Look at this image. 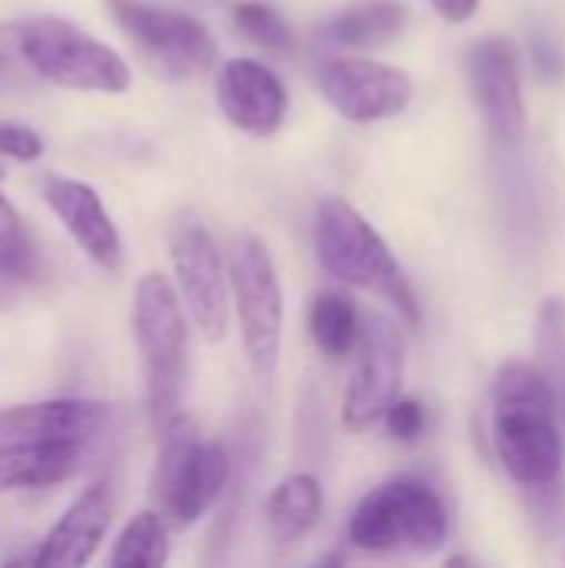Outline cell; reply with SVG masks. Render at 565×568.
I'll return each instance as SVG.
<instances>
[{"label": "cell", "mask_w": 565, "mask_h": 568, "mask_svg": "<svg viewBox=\"0 0 565 568\" xmlns=\"http://www.w3.org/2000/svg\"><path fill=\"white\" fill-rule=\"evenodd\" d=\"M386 429L400 439V443H416L426 429V409L420 399H393L383 413Z\"/></svg>", "instance_id": "obj_25"}, {"label": "cell", "mask_w": 565, "mask_h": 568, "mask_svg": "<svg viewBox=\"0 0 565 568\" xmlns=\"http://www.w3.org/2000/svg\"><path fill=\"white\" fill-rule=\"evenodd\" d=\"M216 103L236 130L250 136H273L286 120L290 93L266 63L236 57L223 63L216 77Z\"/></svg>", "instance_id": "obj_14"}, {"label": "cell", "mask_w": 565, "mask_h": 568, "mask_svg": "<svg viewBox=\"0 0 565 568\" xmlns=\"http://www.w3.org/2000/svg\"><path fill=\"white\" fill-rule=\"evenodd\" d=\"M40 273V260L33 240L23 230L20 213L0 193V276L3 280H33Z\"/></svg>", "instance_id": "obj_22"}, {"label": "cell", "mask_w": 565, "mask_h": 568, "mask_svg": "<svg viewBox=\"0 0 565 568\" xmlns=\"http://www.w3.org/2000/svg\"><path fill=\"white\" fill-rule=\"evenodd\" d=\"M323 516V489L310 473L286 476L266 499V526L276 546H296Z\"/></svg>", "instance_id": "obj_18"}, {"label": "cell", "mask_w": 565, "mask_h": 568, "mask_svg": "<svg viewBox=\"0 0 565 568\" xmlns=\"http://www.w3.org/2000/svg\"><path fill=\"white\" fill-rule=\"evenodd\" d=\"M170 556V542H167V523L157 513H140L133 516L123 532L117 536L110 566L117 568H153L163 566Z\"/></svg>", "instance_id": "obj_21"}, {"label": "cell", "mask_w": 565, "mask_h": 568, "mask_svg": "<svg viewBox=\"0 0 565 568\" xmlns=\"http://www.w3.org/2000/svg\"><path fill=\"white\" fill-rule=\"evenodd\" d=\"M233 23H236V30H240L246 40H253V43L263 47V50L283 53V50L293 47V33H290L286 20H283L273 7H266V3H260V0H243V3H236V7H233Z\"/></svg>", "instance_id": "obj_23"}, {"label": "cell", "mask_w": 565, "mask_h": 568, "mask_svg": "<svg viewBox=\"0 0 565 568\" xmlns=\"http://www.w3.org/2000/svg\"><path fill=\"white\" fill-rule=\"evenodd\" d=\"M313 243L316 260L330 280L380 293L410 326H420V303L400 260L356 206L340 196H323L313 220Z\"/></svg>", "instance_id": "obj_2"}, {"label": "cell", "mask_w": 565, "mask_h": 568, "mask_svg": "<svg viewBox=\"0 0 565 568\" xmlns=\"http://www.w3.org/2000/svg\"><path fill=\"white\" fill-rule=\"evenodd\" d=\"M40 193L50 213L63 223V230L70 233V240L80 246L87 260H93L100 270H110V273L123 266L120 230L90 183L70 180V176H47Z\"/></svg>", "instance_id": "obj_13"}, {"label": "cell", "mask_w": 565, "mask_h": 568, "mask_svg": "<svg viewBox=\"0 0 565 568\" xmlns=\"http://www.w3.org/2000/svg\"><path fill=\"white\" fill-rule=\"evenodd\" d=\"M176 296L196 329L220 343L230 329V276L213 233L200 220H183L170 233Z\"/></svg>", "instance_id": "obj_9"}, {"label": "cell", "mask_w": 565, "mask_h": 568, "mask_svg": "<svg viewBox=\"0 0 565 568\" xmlns=\"http://www.w3.org/2000/svg\"><path fill=\"white\" fill-rule=\"evenodd\" d=\"M406 366V343L393 320L373 313L363 320L356 343V369L343 399V426L353 433L383 419L386 406L400 396Z\"/></svg>", "instance_id": "obj_10"}, {"label": "cell", "mask_w": 565, "mask_h": 568, "mask_svg": "<svg viewBox=\"0 0 565 568\" xmlns=\"http://www.w3.org/2000/svg\"><path fill=\"white\" fill-rule=\"evenodd\" d=\"M7 300H10V290H7V286L0 283V306H7Z\"/></svg>", "instance_id": "obj_29"}, {"label": "cell", "mask_w": 565, "mask_h": 568, "mask_svg": "<svg viewBox=\"0 0 565 568\" xmlns=\"http://www.w3.org/2000/svg\"><path fill=\"white\" fill-rule=\"evenodd\" d=\"M470 83L486 120V130L496 143L516 146L526 130V103L519 83V50L506 37L480 40L470 57Z\"/></svg>", "instance_id": "obj_12"}, {"label": "cell", "mask_w": 565, "mask_h": 568, "mask_svg": "<svg viewBox=\"0 0 565 568\" xmlns=\"http://www.w3.org/2000/svg\"><path fill=\"white\" fill-rule=\"evenodd\" d=\"M43 136L23 123H0V156L20 160V163H37L43 156Z\"/></svg>", "instance_id": "obj_26"}, {"label": "cell", "mask_w": 565, "mask_h": 568, "mask_svg": "<svg viewBox=\"0 0 565 568\" xmlns=\"http://www.w3.org/2000/svg\"><path fill=\"white\" fill-rule=\"evenodd\" d=\"M107 7L160 77L183 80L213 67L216 40L196 17L147 0H107Z\"/></svg>", "instance_id": "obj_8"}, {"label": "cell", "mask_w": 565, "mask_h": 568, "mask_svg": "<svg viewBox=\"0 0 565 568\" xmlns=\"http://www.w3.org/2000/svg\"><path fill=\"white\" fill-rule=\"evenodd\" d=\"M110 409L93 399H47L0 409V439H50L87 446L107 426Z\"/></svg>", "instance_id": "obj_16"}, {"label": "cell", "mask_w": 565, "mask_h": 568, "mask_svg": "<svg viewBox=\"0 0 565 568\" xmlns=\"http://www.w3.org/2000/svg\"><path fill=\"white\" fill-rule=\"evenodd\" d=\"M17 43L27 70L47 83L87 93H123L130 87L127 60L63 17L20 20Z\"/></svg>", "instance_id": "obj_7"}, {"label": "cell", "mask_w": 565, "mask_h": 568, "mask_svg": "<svg viewBox=\"0 0 565 568\" xmlns=\"http://www.w3.org/2000/svg\"><path fill=\"white\" fill-rule=\"evenodd\" d=\"M226 276H230V296L236 306L250 373L260 386H270L283 353L286 306H283V283L266 243L253 233L236 236L230 246Z\"/></svg>", "instance_id": "obj_5"}, {"label": "cell", "mask_w": 565, "mask_h": 568, "mask_svg": "<svg viewBox=\"0 0 565 568\" xmlns=\"http://www.w3.org/2000/svg\"><path fill=\"white\" fill-rule=\"evenodd\" d=\"M17 30H20V20L0 23V90L20 83V73H23V67H27L23 57H20Z\"/></svg>", "instance_id": "obj_27"}, {"label": "cell", "mask_w": 565, "mask_h": 568, "mask_svg": "<svg viewBox=\"0 0 565 568\" xmlns=\"http://www.w3.org/2000/svg\"><path fill=\"white\" fill-rule=\"evenodd\" d=\"M430 3H433L436 13H440L443 20H450V23L470 20V17L476 13V7H480V0H430Z\"/></svg>", "instance_id": "obj_28"}, {"label": "cell", "mask_w": 565, "mask_h": 568, "mask_svg": "<svg viewBox=\"0 0 565 568\" xmlns=\"http://www.w3.org/2000/svg\"><path fill=\"white\" fill-rule=\"evenodd\" d=\"M83 446L50 439H0V493L67 483L80 469Z\"/></svg>", "instance_id": "obj_17"}, {"label": "cell", "mask_w": 565, "mask_h": 568, "mask_svg": "<svg viewBox=\"0 0 565 568\" xmlns=\"http://www.w3.org/2000/svg\"><path fill=\"white\" fill-rule=\"evenodd\" d=\"M403 27H406V7L400 0H363L340 10L323 27V33L340 47L366 50V47L390 43L393 37H400Z\"/></svg>", "instance_id": "obj_19"}, {"label": "cell", "mask_w": 565, "mask_h": 568, "mask_svg": "<svg viewBox=\"0 0 565 568\" xmlns=\"http://www.w3.org/2000/svg\"><path fill=\"white\" fill-rule=\"evenodd\" d=\"M320 93L350 123H380L403 113L413 100V80L380 60L330 57L316 70Z\"/></svg>", "instance_id": "obj_11"}, {"label": "cell", "mask_w": 565, "mask_h": 568, "mask_svg": "<svg viewBox=\"0 0 565 568\" xmlns=\"http://www.w3.org/2000/svg\"><path fill=\"white\" fill-rule=\"evenodd\" d=\"M536 349L543 359V373L563 376L565 373V303L563 300H546L539 316H536Z\"/></svg>", "instance_id": "obj_24"}, {"label": "cell", "mask_w": 565, "mask_h": 568, "mask_svg": "<svg viewBox=\"0 0 565 568\" xmlns=\"http://www.w3.org/2000/svg\"><path fill=\"white\" fill-rule=\"evenodd\" d=\"M160 459L153 473V496L170 523H200L230 486V453L223 443H203L196 426L176 413L160 433Z\"/></svg>", "instance_id": "obj_6"}, {"label": "cell", "mask_w": 565, "mask_h": 568, "mask_svg": "<svg viewBox=\"0 0 565 568\" xmlns=\"http://www.w3.org/2000/svg\"><path fill=\"white\" fill-rule=\"evenodd\" d=\"M360 329H363V316L346 293L330 290L313 300L310 336L326 359H346L360 343Z\"/></svg>", "instance_id": "obj_20"}, {"label": "cell", "mask_w": 565, "mask_h": 568, "mask_svg": "<svg viewBox=\"0 0 565 568\" xmlns=\"http://www.w3.org/2000/svg\"><path fill=\"white\" fill-rule=\"evenodd\" d=\"M496 453L506 473L529 489H549L563 473L553 386L543 366L513 359L496 373Z\"/></svg>", "instance_id": "obj_1"}, {"label": "cell", "mask_w": 565, "mask_h": 568, "mask_svg": "<svg viewBox=\"0 0 565 568\" xmlns=\"http://www.w3.org/2000/svg\"><path fill=\"white\" fill-rule=\"evenodd\" d=\"M133 339L143 359L147 379V416L153 433H160L183 403L186 369H190V333L183 303L173 283L160 273L140 276L133 290Z\"/></svg>", "instance_id": "obj_3"}, {"label": "cell", "mask_w": 565, "mask_h": 568, "mask_svg": "<svg viewBox=\"0 0 565 568\" xmlns=\"http://www.w3.org/2000/svg\"><path fill=\"white\" fill-rule=\"evenodd\" d=\"M110 523H113V489L107 483H90L53 523V529L40 542V552L33 556V566H87L97 556L100 542L107 539Z\"/></svg>", "instance_id": "obj_15"}, {"label": "cell", "mask_w": 565, "mask_h": 568, "mask_svg": "<svg viewBox=\"0 0 565 568\" xmlns=\"http://www.w3.org/2000/svg\"><path fill=\"white\" fill-rule=\"evenodd\" d=\"M450 536V516L440 493L423 479H390L366 493L350 516V542L360 552H436Z\"/></svg>", "instance_id": "obj_4"}]
</instances>
